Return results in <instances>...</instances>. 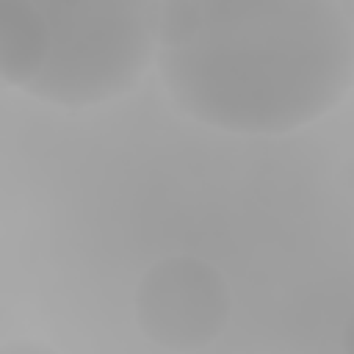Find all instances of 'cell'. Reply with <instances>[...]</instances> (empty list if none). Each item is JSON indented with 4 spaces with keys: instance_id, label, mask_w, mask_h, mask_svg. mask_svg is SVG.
<instances>
[{
    "instance_id": "cell-1",
    "label": "cell",
    "mask_w": 354,
    "mask_h": 354,
    "mask_svg": "<svg viewBox=\"0 0 354 354\" xmlns=\"http://www.w3.org/2000/svg\"><path fill=\"white\" fill-rule=\"evenodd\" d=\"M155 66L207 127L290 133L354 83V0H163Z\"/></svg>"
},
{
    "instance_id": "cell-2",
    "label": "cell",
    "mask_w": 354,
    "mask_h": 354,
    "mask_svg": "<svg viewBox=\"0 0 354 354\" xmlns=\"http://www.w3.org/2000/svg\"><path fill=\"white\" fill-rule=\"evenodd\" d=\"M163 0H0V75L58 108L130 91L155 61Z\"/></svg>"
},
{
    "instance_id": "cell-3",
    "label": "cell",
    "mask_w": 354,
    "mask_h": 354,
    "mask_svg": "<svg viewBox=\"0 0 354 354\" xmlns=\"http://www.w3.org/2000/svg\"><path fill=\"white\" fill-rule=\"evenodd\" d=\"M230 299L221 274L194 257H171L147 271L136 315L149 340L171 348L205 346L227 321Z\"/></svg>"
},
{
    "instance_id": "cell-4",
    "label": "cell",
    "mask_w": 354,
    "mask_h": 354,
    "mask_svg": "<svg viewBox=\"0 0 354 354\" xmlns=\"http://www.w3.org/2000/svg\"><path fill=\"white\" fill-rule=\"evenodd\" d=\"M346 348H354V315H351V321L346 326Z\"/></svg>"
}]
</instances>
